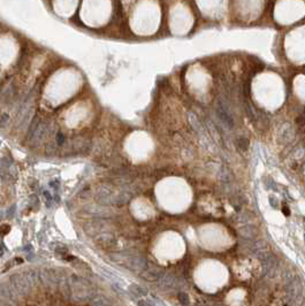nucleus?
Instances as JSON below:
<instances>
[{
    "instance_id": "nucleus-14",
    "label": "nucleus",
    "mask_w": 305,
    "mask_h": 306,
    "mask_svg": "<svg viewBox=\"0 0 305 306\" xmlns=\"http://www.w3.org/2000/svg\"><path fill=\"white\" fill-rule=\"evenodd\" d=\"M23 275L26 276V279L28 280V282L30 283L31 287L35 285V284H37L38 283V281L41 280V279H39V273L36 272V270H28V272H26Z\"/></svg>"
},
{
    "instance_id": "nucleus-4",
    "label": "nucleus",
    "mask_w": 305,
    "mask_h": 306,
    "mask_svg": "<svg viewBox=\"0 0 305 306\" xmlns=\"http://www.w3.org/2000/svg\"><path fill=\"white\" fill-rule=\"evenodd\" d=\"M9 284H11L15 295L18 296H26L31 288V285L26 279V276L21 275V274H13L9 277Z\"/></svg>"
},
{
    "instance_id": "nucleus-17",
    "label": "nucleus",
    "mask_w": 305,
    "mask_h": 306,
    "mask_svg": "<svg viewBox=\"0 0 305 306\" xmlns=\"http://www.w3.org/2000/svg\"><path fill=\"white\" fill-rule=\"evenodd\" d=\"M189 120H190V122H191V126H192V128L195 129V131L197 132V134H199V135H202L203 134V129H204V127H203L202 124H200V122L198 121V119L194 115V114H190L189 115Z\"/></svg>"
},
{
    "instance_id": "nucleus-10",
    "label": "nucleus",
    "mask_w": 305,
    "mask_h": 306,
    "mask_svg": "<svg viewBox=\"0 0 305 306\" xmlns=\"http://www.w3.org/2000/svg\"><path fill=\"white\" fill-rule=\"evenodd\" d=\"M105 205L103 206H88V207L85 208V211L90 213L92 215H96V216H106V215H110V210H107L106 207H104Z\"/></svg>"
},
{
    "instance_id": "nucleus-13",
    "label": "nucleus",
    "mask_w": 305,
    "mask_h": 306,
    "mask_svg": "<svg viewBox=\"0 0 305 306\" xmlns=\"http://www.w3.org/2000/svg\"><path fill=\"white\" fill-rule=\"evenodd\" d=\"M159 282L166 288H172V287H174V284L176 283V279L172 274H164V276L160 279Z\"/></svg>"
},
{
    "instance_id": "nucleus-24",
    "label": "nucleus",
    "mask_w": 305,
    "mask_h": 306,
    "mask_svg": "<svg viewBox=\"0 0 305 306\" xmlns=\"http://www.w3.org/2000/svg\"><path fill=\"white\" fill-rule=\"evenodd\" d=\"M29 203L31 206H36V205H38V197L35 196V195H31V196L29 197Z\"/></svg>"
},
{
    "instance_id": "nucleus-18",
    "label": "nucleus",
    "mask_w": 305,
    "mask_h": 306,
    "mask_svg": "<svg viewBox=\"0 0 305 306\" xmlns=\"http://www.w3.org/2000/svg\"><path fill=\"white\" fill-rule=\"evenodd\" d=\"M45 130H46V123H44V122H39L36 131H35V134H33V137H35L36 139H38V141L42 139L43 137H44Z\"/></svg>"
},
{
    "instance_id": "nucleus-8",
    "label": "nucleus",
    "mask_w": 305,
    "mask_h": 306,
    "mask_svg": "<svg viewBox=\"0 0 305 306\" xmlns=\"http://www.w3.org/2000/svg\"><path fill=\"white\" fill-rule=\"evenodd\" d=\"M239 236L242 237L243 239L245 240H252L257 237V229H256V227L254 226H250V225H248V226H242L239 228Z\"/></svg>"
},
{
    "instance_id": "nucleus-19",
    "label": "nucleus",
    "mask_w": 305,
    "mask_h": 306,
    "mask_svg": "<svg viewBox=\"0 0 305 306\" xmlns=\"http://www.w3.org/2000/svg\"><path fill=\"white\" fill-rule=\"evenodd\" d=\"M38 124H39V119L38 117H33V120L31 121V123H30V127L28 129V138H31L35 134V131H36L37 127H38Z\"/></svg>"
},
{
    "instance_id": "nucleus-28",
    "label": "nucleus",
    "mask_w": 305,
    "mask_h": 306,
    "mask_svg": "<svg viewBox=\"0 0 305 306\" xmlns=\"http://www.w3.org/2000/svg\"><path fill=\"white\" fill-rule=\"evenodd\" d=\"M1 231H2L4 234H7L8 231H9V227H8L7 225H4V227L0 229V233H1Z\"/></svg>"
},
{
    "instance_id": "nucleus-30",
    "label": "nucleus",
    "mask_w": 305,
    "mask_h": 306,
    "mask_svg": "<svg viewBox=\"0 0 305 306\" xmlns=\"http://www.w3.org/2000/svg\"><path fill=\"white\" fill-rule=\"evenodd\" d=\"M4 175H5V171L0 168V177H4Z\"/></svg>"
},
{
    "instance_id": "nucleus-6",
    "label": "nucleus",
    "mask_w": 305,
    "mask_h": 306,
    "mask_svg": "<svg viewBox=\"0 0 305 306\" xmlns=\"http://www.w3.org/2000/svg\"><path fill=\"white\" fill-rule=\"evenodd\" d=\"M215 112H217L218 117L220 119L221 122H222V123H224L226 127H228V128H234V126H235V122H234V120H233L232 115L229 114V112H228L227 109L224 108V106L221 105L220 102L218 104L217 108H215Z\"/></svg>"
},
{
    "instance_id": "nucleus-1",
    "label": "nucleus",
    "mask_w": 305,
    "mask_h": 306,
    "mask_svg": "<svg viewBox=\"0 0 305 306\" xmlns=\"http://www.w3.org/2000/svg\"><path fill=\"white\" fill-rule=\"evenodd\" d=\"M70 289H71V297L77 302H84L91 299L95 292L91 288V283L83 277L73 275L70 277Z\"/></svg>"
},
{
    "instance_id": "nucleus-26",
    "label": "nucleus",
    "mask_w": 305,
    "mask_h": 306,
    "mask_svg": "<svg viewBox=\"0 0 305 306\" xmlns=\"http://www.w3.org/2000/svg\"><path fill=\"white\" fill-rule=\"evenodd\" d=\"M63 142H65V136H63V134L59 132V134L57 135V143H58L59 145H61V144H63Z\"/></svg>"
},
{
    "instance_id": "nucleus-12",
    "label": "nucleus",
    "mask_w": 305,
    "mask_h": 306,
    "mask_svg": "<svg viewBox=\"0 0 305 306\" xmlns=\"http://www.w3.org/2000/svg\"><path fill=\"white\" fill-rule=\"evenodd\" d=\"M129 292L135 298H140L142 296H146L147 295V289L140 287V285H137V284H132L129 287Z\"/></svg>"
},
{
    "instance_id": "nucleus-11",
    "label": "nucleus",
    "mask_w": 305,
    "mask_h": 306,
    "mask_svg": "<svg viewBox=\"0 0 305 306\" xmlns=\"http://www.w3.org/2000/svg\"><path fill=\"white\" fill-rule=\"evenodd\" d=\"M90 305H95V306H108V305H112V303L106 298V297H104V296H100V295H93L90 299V302H89Z\"/></svg>"
},
{
    "instance_id": "nucleus-27",
    "label": "nucleus",
    "mask_w": 305,
    "mask_h": 306,
    "mask_svg": "<svg viewBox=\"0 0 305 306\" xmlns=\"http://www.w3.org/2000/svg\"><path fill=\"white\" fill-rule=\"evenodd\" d=\"M14 212H15V205H13V206H12V207L7 211V216H8V218H12L13 214H14Z\"/></svg>"
},
{
    "instance_id": "nucleus-29",
    "label": "nucleus",
    "mask_w": 305,
    "mask_h": 306,
    "mask_svg": "<svg viewBox=\"0 0 305 306\" xmlns=\"http://www.w3.org/2000/svg\"><path fill=\"white\" fill-rule=\"evenodd\" d=\"M50 185L53 186V188H55V190H58V186H59V182H58V181H54V182H51V183H50Z\"/></svg>"
},
{
    "instance_id": "nucleus-15",
    "label": "nucleus",
    "mask_w": 305,
    "mask_h": 306,
    "mask_svg": "<svg viewBox=\"0 0 305 306\" xmlns=\"http://www.w3.org/2000/svg\"><path fill=\"white\" fill-rule=\"evenodd\" d=\"M39 279H41V281H43V283L45 285H52V284L55 283L51 273H50V270H46V269L42 270L41 273H39Z\"/></svg>"
},
{
    "instance_id": "nucleus-21",
    "label": "nucleus",
    "mask_w": 305,
    "mask_h": 306,
    "mask_svg": "<svg viewBox=\"0 0 305 306\" xmlns=\"http://www.w3.org/2000/svg\"><path fill=\"white\" fill-rule=\"evenodd\" d=\"M177 298L180 300L181 304H183V305H187L188 303H189V297L185 292H179L177 294Z\"/></svg>"
},
{
    "instance_id": "nucleus-25",
    "label": "nucleus",
    "mask_w": 305,
    "mask_h": 306,
    "mask_svg": "<svg viewBox=\"0 0 305 306\" xmlns=\"http://www.w3.org/2000/svg\"><path fill=\"white\" fill-rule=\"evenodd\" d=\"M44 196H45V198H46V206L50 207V206H51V201H52V196L50 195L48 191H44Z\"/></svg>"
},
{
    "instance_id": "nucleus-3",
    "label": "nucleus",
    "mask_w": 305,
    "mask_h": 306,
    "mask_svg": "<svg viewBox=\"0 0 305 306\" xmlns=\"http://www.w3.org/2000/svg\"><path fill=\"white\" fill-rule=\"evenodd\" d=\"M259 260L261 261V267H263V276H275L279 269V261L275 255L265 252L259 258Z\"/></svg>"
},
{
    "instance_id": "nucleus-7",
    "label": "nucleus",
    "mask_w": 305,
    "mask_h": 306,
    "mask_svg": "<svg viewBox=\"0 0 305 306\" xmlns=\"http://www.w3.org/2000/svg\"><path fill=\"white\" fill-rule=\"evenodd\" d=\"M164 272L159 269H147V267L143 272H140V277L145 281L149 282H155V281H160L162 276H164Z\"/></svg>"
},
{
    "instance_id": "nucleus-5",
    "label": "nucleus",
    "mask_w": 305,
    "mask_h": 306,
    "mask_svg": "<svg viewBox=\"0 0 305 306\" xmlns=\"http://www.w3.org/2000/svg\"><path fill=\"white\" fill-rule=\"evenodd\" d=\"M287 294L288 297L290 300H293L291 303H296L297 300L302 298L303 295V284L302 281H299L297 277L291 279L287 284Z\"/></svg>"
},
{
    "instance_id": "nucleus-9",
    "label": "nucleus",
    "mask_w": 305,
    "mask_h": 306,
    "mask_svg": "<svg viewBox=\"0 0 305 306\" xmlns=\"http://www.w3.org/2000/svg\"><path fill=\"white\" fill-rule=\"evenodd\" d=\"M15 296L16 295L13 291L11 284L9 285H8V283L0 284V299H4L7 304H11V300L15 299Z\"/></svg>"
},
{
    "instance_id": "nucleus-23",
    "label": "nucleus",
    "mask_w": 305,
    "mask_h": 306,
    "mask_svg": "<svg viewBox=\"0 0 305 306\" xmlns=\"http://www.w3.org/2000/svg\"><path fill=\"white\" fill-rule=\"evenodd\" d=\"M239 147H241V150H246L248 147H249V139H246V138H241L239 141Z\"/></svg>"
},
{
    "instance_id": "nucleus-2",
    "label": "nucleus",
    "mask_w": 305,
    "mask_h": 306,
    "mask_svg": "<svg viewBox=\"0 0 305 306\" xmlns=\"http://www.w3.org/2000/svg\"><path fill=\"white\" fill-rule=\"evenodd\" d=\"M110 258L112 260L120 264L122 266H125L128 269H131L134 272H143L147 267L146 260L142 258L140 255L136 254H129V253H112L110 254Z\"/></svg>"
},
{
    "instance_id": "nucleus-33",
    "label": "nucleus",
    "mask_w": 305,
    "mask_h": 306,
    "mask_svg": "<svg viewBox=\"0 0 305 306\" xmlns=\"http://www.w3.org/2000/svg\"><path fill=\"white\" fill-rule=\"evenodd\" d=\"M1 219H2V212L0 211V220H1Z\"/></svg>"
},
{
    "instance_id": "nucleus-32",
    "label": "nucleus",
    "mask_w": 305,
    "mask_h": 306,
    "mask_svg": "<svg viewBox=\"0 0 305 306\" xmlns=\"http://www.w3.org/2000/svg\"><path fill=\"white\" fill-rule=\"evenodd\" d=\"M22 261H23V260L21 258H17V259H16V262H17V264H22Z\"/></svg>"
},
{
    "instance_id": "nucleus-16",
    "label": "nucleus",
    "mask_w": 305,
    "mask_h": 306,
    "mask_svg": "<svg viewBox=\"0 0 305 306\" xmlns=\"http://www.w3.org/2000/svg\"><path fill=\"white\" fill-rule=\"evenodd\" d=\"M60 290L67 299H69L71 297V289H70V284L68 281L66 280H60Z\"/></svg>"
},
{
    "instance_id": "nucleus-22",
    "label": "nucleus",
    "mask_w": 305,
    "mask_h": 306,
    "mask_svg": "<svg viewBox=\"0 0 305 306\" xmlns=\"http://www.w3.org/2000/svg\"><path fill=\"white\" fill-rule=\"evenodd\" d=\"M8 121H9L8 114H6V113L1 114V115H0V127H5V126L8 123Z\"/></svg>"
},
{
    "instance_id": "nucleus-20",
    "label": "nucleus",
    "mask_w": 305,
    "mask_h": 306,
    "mask_svg": "<svg viewBox=\"0 0 305 306\" xmlns=\"http://www.w3.org/2000/svg\"><path fill=\"white\" fill-rule=\"evenodd\" d=\"M55 245H51L52 250H54L55 252H58L60 254H66L67 253V248L63 244H59V243H54Z\"/></svg>"
},
{
    "instance_id": "nucleus-31",
    "label": "nucleus",
    "mask_w": 305,
    "mask_h": 306,
    "mask_svg": "<svg viewBox=\"0 0 305 306\" xmlns=\"http://www.w3.org/2000/svg\"><path fill=\"white\" fill-rule=\"evenodd\" d=\"M2 254H4V249H2V246L0 245V257H1Z\"/></svg>"
}]
</instances>
